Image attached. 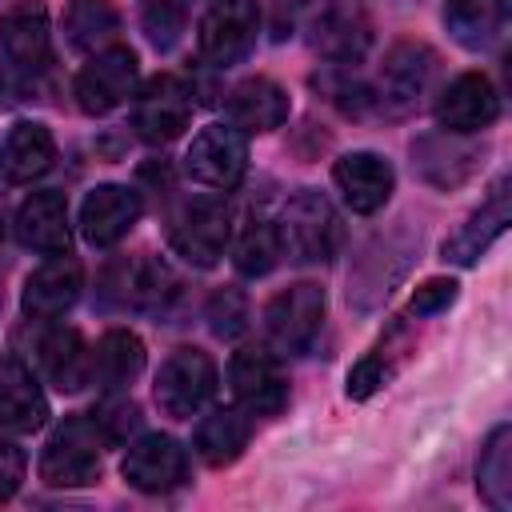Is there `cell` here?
Instances as JSON below:
<instances>
[{
  "instance_id": "cell-1",
  "label": "cell",
  "mask_w": 512,
  "mask_h": 512,
  "mask_svg": "<svg viewBox=\"0 0 512 512\" xmlns=\"http://www.w3.org/2000/svg\"><path fill=\"white\" fill-rule=\"evenodd\" d=\"M276 232H280L284 256H292L300 264H324V260H332L340 252V240H344V228H340L336 208L316 188H304V192H296L284 204V212L276 220Z\"/></svg>"
},
{
  "instance_id": "cell-2",
  "label": "cell",
  "mask_w": 512,
  "mask_h": 512,
  "mask_svg": "<svg viewBox=\"0 0 512 512\" xmlns=\"http://www.w3.org/2000/svg\"><path fill=\"white\" fill-rule=\"evenodd\" d=\"M100 452L104 436L96 420L88 416H68L44 444L40 452V480L52 488H84L96 484L100 476Z\"/></svg>"
},
{
  "instance_id": "cell-3",
  "label": "cell",
  "mask_w": 512,
  "mask_h": 512,
  "mask_svg": "<svg viewBox=\"0 0 512 512\" xmlns=\"http://www.w3.org/2000/svg\"><path fill=\"white\" fill-rule=\"evenodd\" d=\"M308 40L332 64H356L372 48V16L360 0H312Z\"/></svg>"
},
{
  "instance_id": "cell-4",
  "label": "cell",
  "mask_w": 512,
  "mask_h": 512,
  "mask_svg": "<svg viewBox=\"0 0 512 512\" xmlns=\"http://www.w3.org/2000/svg\"><path fill=\"white\" fill-rule=\"evenodd\" d=\"M228 236H232V212H228L224 200H212V196L184 200L172 212V220H168V244H172V252L184 256L196 268H212L224 256Z\"/></svg>"
},
{
  "instance_id": "cell-5",
  "label": "cell",
  "mask_w": 512,
  "mask_h": 512,
  "mask_svg": "<svg viewBox=\"0 0 512 512\" xmlns=\"http://www.w3.org/2000/svg\"><path fill=\"white\" fill-rule=\"evenodd\" d=\"M320 320H324V288L312 284V280H300V284H288L284 292H276L264 308V336H268V348L276 356H300L316 332H320Z\"/></svg>"
},
{
  "instance_id": "cell-6",
  "label": "cell",
  "mask_w": 512,
  "mask_h": 512,
  "mask_svg": "<svg viewBox=\"0 0 512 512\" xmlns=\"http://www.w3.org/2000/svg\"><path fill=\"white\" fill-rule=\"evenodd\" d=\"M212 392H216V364L200 348H176L160 364L156 384H152L156 408L172 420H192L212 400Z\"/></svg>"
},
{
  "instance_id": "cell-7",
  "label": "cell",
  "mask_w": 512,
  "mask_h": 512,
  "mask_svg": "<svg viewBox=\"0 0 512 512\" xmlns=\"http://www.w3.org/2000/svg\"><path fill=\"white\" fill-rule=\"evenodd\" d=\"M0 60L12 76L32 80L52 64V32L44 0H16L0 16Z\"/></svg>"
},
{
  "instance_id": "cell-8",
  "label": "cell",
  "mask_w": 512,
  "mask_h": 512,
  "mask_svg": "<svg viewBox=\"0 0 512 512\" xmlns=\"http://www.w3.org/2000/svg\"><path fill=\"white\" fill-rule=\"evenodd\" d=\"M260 32V4L256 0H212L200 20L196 44L212 68H232L256 48Z\"/></svg>"
},
{
  "instance_id": "cell-9",
  "label": "cell",
  "mask_w": 512,
  "mask_h": 512,
  "mask_svg": "<svg viewBox=\"0 0 512 512\" xmlns=\"http://www.w3.org/2000/svg\"><path fill=\"white\" fill-rule=\"evenodd\" d=\"M244 168H248V140L232 124H204L184 152V172L216 192L236 188L244 180Z\"/></svg>"
},
{
  "instance_id": "cell-10",
  "label": "cell",
  "mask_w": 512,
  "mask_h": 512,
  "mask_svg": "<svg viewBox=\"0 0 512 512\" xmlns=\"http://www.w3.org/2000/svg\"><path fill=\"white\" fill-rule=\"evenodd\" d=\"M136 52L124 44H112L104 52H92V60L76 72V104L88 116H108L112 108H120L128 96H136Z\"/></svg>"
},
{
  "instance_id": "cell-11",
  "label": "cell",
  "mask_w": 512,
  "mask_h": 512,
  "mask_svg": "<svg viewBox=\"0 0 512 512\" xmlns=\"http://www.w3.org/2000/svg\"><path fill=\"white\" fill-rule=\"evenodd\" d=\"M192 120V88L172 76L160 72L152 76L140 92H136V108H132V128L140 140L148 144H168L176 140Z\"/></svg>"
},
{
  "instance_id": "cell-12",
  "label": "cell",
  "mask_w": 512,
  "mask_h": 512,
  "mask_svg": "<svg viewBox=\"0 0 512 512\" xmlns=\"http://www.w3.org/2000/svg\"><path fill=\"white\" fill-rule=\"evenodd\" d=\"M436 52L420 40H396L388 52H384V64H380V80H376V92L372 100L392 108V112H404L412 108L436 80Z\"/></svg>"
},
{
  "instance_id": "cell-13",
  "label": "cell",
  "mask_w": 512,
  "mask_h": 512,
  "mask_svg": "<svg viewBox=\"0 0 512 512\" xmlns=\"http://www.w3.org/2000/svg\"><path fill=\"white\" fill-rule=\"evenodd\" d=\"M120 472L136 492H172L188 480V452L176 436L148 432L136 444H128Z\"/></svg>"
},
{
  "instance_id": "cell-14",
  "label": "cell",
  "mask_w": 512,
  "mask_h": 512,
  "mask_svg": "<svg viewBox=\"0 0 512 512\" xmlns=\"http://www.w3.org/2000/svg\"><path fill=\"white\" fill-rule=\"evenodd\" d=\"M484 164V148L460 132H432L412 140V168L432 188H460Z\"/></svg>"
},
{
  "instance_id": "cell-15",
  "label": "cell",
  "mask_w": 512,
  "mask_h": 512,
  "mask_svg": "<svg viewBox=\"0 0 512 512\" xmlns=\"http://www.w3.org/2000/svg\"><path fill=\"white\" fill-rule=\"evenodd\" d=\"M228 384H232V396L240 400V408L252 412V416H276L288 404L284 372H280L276 356L264 352V348H240V352H232Z\"/></svg>"
},
{
  "instance_id": "cell-16",
  "label": "cell",
  "mask_w": 512,
  "mask_h": 512,
  "mask_svg": "<svg viewBox=\"0 0 512 512\" xmlns=\"http://www.w3.org/2000/svg\"><path fill=\"white\" fill-rule=\"evenodd\" d=\"M500 116V96L484 72H460L440 96H436V120L444 132H484Z\"/></svg>"
},
{
  "instance_id": "cell-17",
  "label": "cell",
  "mask_w": 512,
  "mask_h": 512,
  "mask_svg": "<svg viewBox=\"0 0 512 512\" xmlns=\"http://www.w3.org/2000/svg\"><path fill=\"white\" fill-rule=\"evenodd\" d=\"M140 212H144V200L128 184H96L80 204V232L88 244L108 248L136 228Z\"/></svg>"
},
{
  "instance_id": "cell-18",
  "label": "cell",
  "mask_w": 512,
  "mask_h": 512,
  "mask_svg": "<svg viewBox=\"0 0 512 512\" xmlns=\"http://www.w3.org/2000/svg\"><path fill=\"white\" fill-rule=\"evenodd\" d=\"M332 180L344 196V204L360 216H372L388 204L392 188H396V172L384 156L376 152H344L336 164H332Z\"/></svg>"
},
{
  "instance_id": "cell-19",
  "label": "cell",
  "mask_w": 512,
  "mask_h": 512,
  "mask_svg": "<svg viewBox=\"0 0 512 512\" xmlns=\"http://www.w3.org/2000/svg\"><path fill=\"white\" fill-rule=\"evenodd\" d=\"M508 220H512V192H508V180H496V188H492V192L484 196V204L460 224V232H452V236L444 240V260H452V264H460V268L476 264V260L492 248V240L504 236Z\"/></svg>"
},
{
  "instance_id": "cell-20",
  "label": "cell",
  "mask_w": 512,
  "mask_h": 512,
  "mask_svg": "<svg viewBox=\"0 0 512 512\" xmlns=\"http://www.w3.org/2000/svg\"><path fill=\"white\" fill-rule=\"evenodd\" d=\"M84 288V268L76 256H52L48 264H40L28 280H24V292H20V304L32 320H52L60 312H68L76 304Z\"/></svg>"
},
{
  "instance_id": "cell-21",
  "label": "cell",
  "mask_w": 512,
  "mask_h": 512,
  "mask_svg": "<svg viewBox=\"0 0 512 512\" xmlns=\"http://www.w3.org/2000/svg\"><path fill=\"white\" fill-rule=\"evenodd\" d=\"M288 92L276 84V80H268V76H248V80H240L232 92H228V104H224V112H228V124L236 128V132H272V128H280L284 120H288Z\"/></svg>"
},
{
  "instance_id": "cell-22",
  "label": "cell",
  "mask_w": 512,
  "mask_h": 512,
  "mask_svg": "<svg viewBox=\"0 0 512 512\" xmlns=\"http://www.w3.org/2000/svg\"><path fill=\"white\" fill-rule=\"evenodd\" d=\"M16 236L24 248L44 252V256H64L72 244L68 228V204L60 192H32L16 208Z\"/></svg>"
},
{
  "instance_id": "cell-23",
  "label": "cell",
  "mask_w": 512,
  "mask_h": 512,
  "mask_svg": "<svg viewBox=\"0 0 512 512\" xmlns=\"http://www.w3.org/2000/svg\"><path fill=\"white\" fill-rule=\"evenodd\" d=\"M0 424L8 432H36L48 424V400L16 356L0 360Z\"/></svg>"
},
{
  "instance_id": "cell-24",
  "label": "cell",
  "mask_w": 512,
  "mask_h": 512,
  "mask_svg": "<svg viewBox=\"0 0 512 512\" xmlns=\"http://www.w3.org/2000/svg\"><path fill=\"white\" fill-rule=\"evenodd\" d=\"M56 160V140L44 124L36 120H20L4 132L0 140V172L12 180V184H28L36 176H44Z\"/></svg>"
},
{
  "instance_id": "cell-25",
  "label": "cell",
  "mask_w": 512,
  "mask_h": 512,
  "mask_svg": "<svg viewBox=\"0 0 512 512\" xmlns=\"http://www.w3.org/2000/svg\"><path fill=\"white\" fill-rule=\"evenodd\" d=\"M508 4L512 0H444V24L460 48L484 52L504 36Z\"/></svg>"
},
{
  "instance_id": "cell-26",
  "label": "cell",
  "mask_w": 512,
  "mask_h": 512,
  "mask_svg": "<svg viewBox=\"0 0 512 512\" xmlns=\"http://www.w3.org/2000/svg\"><path fill=\"white\" fill-rule=\"evenodd\" d=\"M40 364L44 376L60 388V392H76L92 380V352L84 348V336L76 328H52L40 336Z\"/></svg>"
},
{
  "instance_id": "cell-27",
  "label": "cell",
  "mask_w": 512,
  "mask_h": 512,
  "mask_svg": "<svg viewBox=\"0 0 512 512\" xmlns=\"http://www.w3.org/2000/svg\"><path fill=\"white\" fill-rule=\"evenodd\" d=\"M144 368V340L128 328H108L92 352V380L104 392L128 388Z\"/></svg>"
},
{
  "instance_id": "cell-28",
  "label": "cell",
  "mask_w": 512,
  "mask_h": 512,
  "mask_svg": "<svg viewBox=\"0 0 512 512\" xmlns=\"http://www.w3.org/2000/svg\"><path fill=\"white\" fill-rule=\"evenodd\" d=\"M248 436H252V424H248V416L240 408H212L196 424L192 444H196V456L208 468H224V464H232L244 452Z\"/></svg>"
},
{
  "instance_id": "cell-29",
  "label": "cell",
  "mask_w": 512,
  "mask_h": 512,
  "mask_svg": "<svg viewBox=\"0 0 512 512\" xmlns=\"http://www.w3.org/2000/svg\"><path fill=\"white\" fill-rule=\"evenodd\" d=\"M120 12L112 0H68L64 8V40L76 52H104L116 44Z\"/></svg>"
},
{
  "instance_id": "cell-30",
  "label": "cell",
  "mask_w": 512,
  "mask_h": 512,
  "mask_svg": "<svg viewBox=\"0 0 512 512\" xmlns=\"http://www.w3.org/2000/svg\"><path fill=\"white\" fill-rule=\"evenodd\" d=\"M476 488L496 512L512 508V428L508 424H496L492 436L484 440L480 464H476Z\"/></svg>"
},
{
  "instance_id": "cell-31",
  "label": "cell",
  "mask_w": 512,
  "mask_h": 512,
  "mask_svg": "<svg viewBox=\"0 0 512 512\" xmlns=\"http://www.w3.org/2000/svg\"><path fill=\"white\" fill-rule=\"evenodd\" d=\"M280 256H284V248H280V232L272 220H248V228L240 232V240L232 248L240 276H268L280 264Z\"/></svg>"
},
{
  "instance_id": "cell-32",
  "label": "cell",
  "mask_w": 512,
  "mask_h": 512,
  "mask_svg": "<svg viewBox=\"0 0 512 512\" xmlns=\"http://www.w3.org/2000/svg\"><path fill=\"white\" fill-rule=\"evenodd\" d=\"M140 28L156 52H168L184 36V0H140Z\"/></svg>"
},
{
  "instance_id": "cell-33",
  "label": "cell",
  "mask_w": 512,
  "mask_h": 512,
  "mask_svg": "<svg viewBox=\"0 0 512 512\" xmlns=\"http://www.w3.org/2000/svg\"><path fill=\"white\" fill-rule=\"evenodd\" d=\"M208 328L220 340H236L248 328V300L240 288H216L208 300Z\"/></svg>"
},
{
  "instance_id": "cell-34",
  "label": "cell",
  "mask_w": 512,
  "mask_h": 512,
  "mask_svg": "<svg viewBox=\"0 0 512 512\" xmlns=\"http://www.w3.org/2000/svg\"><path fill=\"white\" fill-rule=\"evenodd\" d=\"M92 416H96V428H100L104 444H124L132 432H140V408H136L128 396H112V400H104Z\"/></svg>"
},
{
  "instance_id": "cell-35",
  "label": "cell",
  "mask_w": 512,
  "mask_h": 512,
  "mask_svg": "<svg viewBox=\"0 0 512 512\" xmlns=\"http://www.w3.org/2000/svg\"><path fill=\"white\" fill-rule=\"evenodd\" d=\"M452 300H456V280L432 276V280H424V284L412 292V312H416V316H432V312H444Z\"/></svg>"
},
{
  "instance_id": "cell-36",
  "label": "cell",
  "mask_w": 512,
  "mask_h": 512,
  "mask_svg": "<svg viewBox=\"0 0 512 512\" xmlns=\"http://www.w3.org/2000/svg\"><path fill=\"white\" fill-rule=\"evenodd\" d=\"M384 380H388L384 356H380V352H372V356H364V360L348 372V396H352V400H368Z\"/></svg>"
},
{
  "instance_id": "cell-37",
  "label": "cell",
  "mask_w": 512,
  "mask_h": 512,
  "mask_svg": "<svg viewBox=\"0 0 512 512\" xmlns=\"http://www.w3.org/2000/svg\"><path fill=\"white\" fill-rule=\"evenodd\" d=\"M24 468H28L24 448L0 440V500L16 496V488H20V480H24Z\"/></svg>"
}]
</instances>
